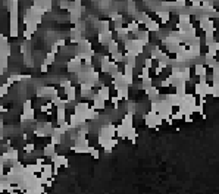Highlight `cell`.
Segmentation results:
<instances>
[{
	"instance_id": "obj_33",
	"label": "cell",
	"mask_w": 219,
	"mask_h": 194,
	"mask_svg": "<svg viewBox=\"0 0 219 194\" xmlns=\"http://www.w3.org/2000/svg\"><path fill=\"white\" fill-rule=\"evenodd\" d=\"M127 7H128V13H130L131 16L135 13V12H137V6H135V1H134V0H128Z\"/></svg>"
},
{
	"instance_id": "obj_17",
	"label": "cell",
	"mask_w": 219,
	"mask_h": 194,
	"mask_svg": "<svg viewBox=\"0 0 219 194\" xmlns=\"http://www.w3.org/2000/svg\"><path fill=\"white\" fill-rule=\"evenodd\" d=\"M41 174H43L44 177H47V178H51V177H53V163H46V162H44Z\"/></svg>"
},
{
	"instance_id": "obj_5",
	"label": "cell",
	"mask_w": 219,
	"mask_h": 194,
	"mask_svg": "<svg viewBox=\"0 0 219 194\" xmlns=\"http://www.w3.org/2000/svg\"><path fill=\"white\" fill-rule=\"evenodd\" d=\"M144 91H146V94H147V97H149V100H150V102H156V100H159V99H160L159 88H157V87H154V85L147 87Z\"/></svg>"
},
{
	"instance_id": "obj_12",
	"label": "cell",
	"mask_w": 219,
	"mask_h": 194,
	"mask_svg": "<svg viewBox=\"0 0 219 194\" xmlns=\"http://www.w3.org/2000/svg\"><path fill=\"white\" fill-rule=\"evenodd\" d=\"M179 99H181V96H178L176 93H169V94H166V96H165V100H166L171 106H178Z\"/></svg>"
},
{
	"instance_id": "obj_38",
	"label": "cell",
	"mask_w": 219,
	"mask_h": 194,
	"mask_svg": "<svg viewBox=\"0 0 219 194\" xmlns=\"http://www.w3.org/2000/svg\"><path fill=\"white\" fill-rule=\"evenodd\" d=\"M147 77H150V69L146 68V66H143V68H141V72H140V79L147 78Z\"/></svg>"
},
{
	"instance_id": "obj_31",
	"label": "cell",
	"mask_w": 219,
	"mask_h": 194,
	"mask_svg": "<svg viewBox=\"0 0 219 194\" xmlns=\"http://www.w3.org/2000/svg\"><path fill=\"white\" fill-rule=\"evenodd\" d=\"M178 18H179V24H190V13H178Z\"/></svg>"
},
{
	"instance_id": "obj_47",
	"label": "cell",
	"mask_w": 219,
	"mask_h": 194,
	"mask_svg": "<svg viewBox=\"0 0 219 194\" xmlns=\"http://www.w3.org/2000/svg\"><path fill=\"white\" fill-rule=\"evenodd\" d=\"M182 119H184L185 122H193V116H184Z\"/></svg>"
},
{
	"instance_id": "obj_40",
	"label": "cell",
	"mask_w": 219,
	"mask_h": 194,
	"mask_svg": "<svg viewBox=\"0 0 219 194\" xmlns=\"http://www.w3.org/2000/svg\"><path fill=\"white\" fill-rule=\"evenodd\" d=\"M171 118L174 119V121H181L182 118H184V115L179 112V110H176V112H172V115H171Z\"/></svg>"
},
{
	"instance_id": "obj_35",
	"label": "cell",
	"mask_w": 219,
	"mask_h": 194,
	"mask_svg": "<svg viewBox=\"0 0 219 194\" xmlns=\"http://www.w3.org/2000/svg\"><path fill=\"white\" fill-rule=\"evenodd\" d=\"M165 46H166L168 53H178L179 50V44H165Z\"/></svg>"
},
{
	"instance_id": "obj_8",
	"label": "cell",
	"mask_w": 219,
	"mask_h": 194,
	"mask_svg": "<svg viewBox=\"0 0 219 194\" xmlns=\"http://www.w3.org/2000/svg\"><path fill=\"white\" fill-rule=\"evenodd\" d=\"M97 97L99 99H102V100H104V102H107L109 99H110V87H107V85H102L100 87V90L97 91Z\"/></svg>"
},
{
	"instance_id": "obj_1",
	"label": "cell",
	"mask_w": 219,
	"mask_h": 194,
	"mask_svg": "<svg viewBox=\"0 0 219 194\" xmlns=\"http://www.w3.org/2000/svg\"><path fill=\"white\" fill-rule=\"evenodd\" d=\"M144 122H146V125H147L149 128H154V129H157V128L162 125L163 119L159 116V113H154V112L150 110L149 113L144 115Z\"/></svg>"
},
{
	"instance_id": "obj_25",
	"label": "cell",
	"mask_w": 219,
	"mask_h": 194,
	"mask_svg": "<svg viewBox=\"0 0 219 194\" xmlns=\"http://www.w3.org/2000/svg\"><path fill=\"white\" fill-rule=\"evenodd\" d=\"M175 88H176V94L178 96H182V94H185L187 93V82H179L178 85H175Z\"/></svg>"
},
{
	"instance_id": "obj_23",
	"label": "cell",
	"mask_w": 219,
	"mask_h": 194,
	"mask_svg": "<svg viewBox=\"0 0 219 194\" xmlns=\"http://www.w3.org/2000/svg\"><path fill=\"white\" fill-rule=\"evenodd\" d=\"M218 47H219V44H218V41L215 40L212 44H209L207 46V53L209 54H212L213 57H216V52H218Z\"/></svg>"
},
{
	"instance_id": "obj_2",
	"label": "cell",
	"mask_w": 219,
	"mask_h": 194,
	"mask_svg": "<svg viewBox=\"0 0 219 194\" xmlns=\"http://www.w3.org/2000/svg\"><path fill=\"white\" fill-rule=\"evenodd\" d=\"M172 112H174V106H171L165 99H160V108H159V112H157L159 116L162 119H166L172 115Z\"/></svg>"
},
{
	"instance_id": "obj_22",
	"label": "cell",
	"mask_w": 219,
	"mask_h": 194,
	"mask_svg": "<svg viewBox=\"0 0 219 194\" xmlns=\"http://www.w3.org/2000/svg\"><path fill=\"white\" fill-rule=\"evenodd\" d=\"M110 60H113L115 63H121V62H124L125 59H124V54L118 50V52H115V53L110 54Z\"/></svg>"
},
{
	"instance_id": "obj_43",
	"label": "cell",
	"mask_w": 219,
	"mask_h": 194,
	"mask_svg": "<svg viewBox=\"0 0 219 194\" xmlns=\"http://www.w3.org/2000/svg\"><path fill=\"white\" fill-rule=\"evenodd\" d=\"M50 52H51V53H53V54H57V53H59V52H60V47H59V46H57V44H56V43H54V44H53V46H51V50H50Z\"/></svg>"
},
{
	"instance_id": "obj_19",
	"label": "cell",
	"mask_w": 219,
	"mask_h": 194,
	"mask_svg": "<svg viewBox=\"0 0 219 194\" xmlns=\"http://www.w3.org/2000/svg\"><path fill=\"white\" fill-rule=\"evenodd\" d=\"M56 119H57V124L66 121V108L62 106V108H57V113H56Z\"/></svg>"
},
{
	"instance_id": "obj_42",
	"label": "cell",
	"mask_w": 219,
	"mask_h": 194,
	"mask_svg": "<svg viewBox=\"0 0 219 194\" xmlns=\"http://www.w3.org/2000/svg\"><path fill=\"white\" fill-rule=\"evenodd\" d=\"M22 108H24V110L31 109V108H33V102H31L30 99H28V100H25V103H24V106H22Z\"/></svg>"
},
{
	"instance_id": "obj_41",
	"label": "cell",
	"mask_w": 219,
	"mask_h": 194,
	"mask_svg": "<svg viewBox=\"0 0 219 194\" xmlns=\"http://www.w3.org/2000/svg\"><path fill=\"white\" fill-rule=\"evenodd\" d=\"M144 66H146V68H149V69H152V68H153V59H152V57L144 59Z\"/></svg>"
},
{
	"instance_id": "obj_6",
	"label": "cell",
	"mask_w": 219,
	"mask_h": 194,
	"mask_svg": "<svg viewBox=\"0 0 219 194\" xmlns=\"http://www.w3.org/2000/svg\"><path fill=\"white\" fill-rule=\"evenodd\" d=\"M113 39V33L109 30V31H106V33H99V36H97V41H99V44L100 46H107V43L110 41V40Z\"/></svg>"
},
{
	"instance_id": "obj_28",
	"label": "cell",
	"mask_w": 219,
	"mask_h": 194,
	"mask_svg": "<svg viewBox=\"0 0 219 194\" xmlns=\"http://www.w3.org/2000/svg\"><path fill=\"white\" fill-rule=\"evenodd\" d=\"M115 31H116V34L119 36V39H127V36L130 34V31H128L127 27H121V28H118V30H115Z\"/></svg>"
},
{
	"instance_id": "obj_7",
	"label": "cell",
	"mask_w": 219,
	"mask_h": 194,
	"mask_svg": "<svg viewBox=\"0 0 219 194\" xmlns=\"http://www.w3.org/2000/svg\"><path fill=\"white\" fill-rule=\"evenodd\" d=\"M88 108H90V105L86 103V102L75 103V106H74V113H75V115H78V116H84V115H86V112L88 110Z\"/></svg>"
},
{
	"instance_id": "obj_29",
	"label": "cell",
	"mask_w": 219,
	"mask_h": 194,
	"mask_svg": "<svg viewBox=\"0 0 219 194\" xmlns=\"http://www.w3.org/2000/svg\"><path fill=\"white\" fill-rule=\"evenodd\" d=\"M116 134H118V137L119 138H125V134H127V128L122 125V124H119V125H116Z\"/></svg>"
},
{
	"instance_id": "obj_24",
	"label": "cell",
	"mask_w": 219,
	"mask_h": 194,
	"mask_svg": "<svg viewBox=\"0 0 219 194\" xmlns=\"http://www.w3.org/2000/svg\"><path fill=\"white\" fill-rule=\"evenodd\" d=\"M204 33H206V36H204V44L209 46V44H212L215 41V33L216 31H204Z\"/></svg>"
},
{
	"instance_id": "obj_10",
	"label": "cell",
	"mask_w": 219,
	"mask_h": 194,
	"mask_svg": "<svg viewBox=\"0 0 219 194\" xmlns=\"http://www.w3.org/2000/svg\"><path fill=\"white\" fill-rule=\"evenodd\" d=\"M56 153V144H53L51 141H49L46 146H44L43 149V155L46 156V157H51V156Z\"/></svg>"
},
{
	"instance_id": "obj_20",
	"label": "cell",
	"mask_w": 219,
	"mask_h": 194,
	"mask_svg": "<svg viewBox=\"0 0 219 194\" xmlns=\"http://www.w3.org/2000/svg\"><path fill=\"white\" fill-rule=\"evenodd\" d=\"M107 50H109V53L112 54V53H115V52H118L119 50V44H118V40H115V39H112L109 43H107Z\"/></svg>"
},
{
	"instance_id": "obj_13",
	"label": "cell",
	"mask_w": 219,
	"mask_h": 194,
	"mask_svg": "<svg viewBox=\"0 0 219 194\" xmlns=\"http://www.w3.org/2000/svg\"><path fill=\"white\" fill-rule=\"evenodd\" d=\"M24 121H36V110H34L33 108L22 112V115H21V122H24Z\"/></svg>"
},
{
	"instance_id": "obj_36",
	"label": "cell",
	"mask_w": 219,
	"mask_h": 194,
	"mask_svg": "<svg viewBox=\"0 0 219 194\" xmlns=\"http://www.w3.org/2000/svg\"><path fill=\"white\" fill-rule=\"evenodd\" d=\"M159 108H160V99L156 100V102H152V105H150V110H152V112L157 113V112H159Z\"/></svg>"
},
{
	"instance_id": "obj_21",
	"label": "cell",
	"mask_w": 219,
	"mask_h": 194,
	"mask_svg": "<svg viewBox=\"0 0 219 194\" xmlns=\"http://www.w3.org/2000/svg\"><path fill=\"white\" fill-rule=\"evenodd\" d=\"M99 33H106V31H109L110 30V22L106 19V21H100L99 22Z\"/></svg>"
},
{
	"instance_id": "obj_45",
	"label": "cell",
	"mask_w": 219,
	"mask_h": 194,
	"mask_svg": "<svg viewBox=\"0 0 219 194\" xmlns=\"http://www.w3.org/2000/svg\"><path fill=\"white\" fill-rule=\"evenodd\" d=\"M162 71H163V69H162V68H159V66H157V68H154V74H156V75H160V74H162Z\"/></svg>"
},
{
	"instance_id": "obj_39",
	"label": "cell",
	"mask_w": 219,
	"mask_h": 194,
	"mask_svg": "<svg viewBox=\"0 0 219 194\" xmlns=\"http://www.w3.org/2000/svg\"><path fill=\"white\" fill-rule=\"evenodd\" d=\"M88 153L91 155V157H94V159H99V157H100V152H99L97 149L91 147V146H90V149H88Z\"/></svg>"
},
{
	"instance_id": "obj_3",
	"label": "cell",
	"mask_w": 219,
	"mask_h": 194,
	"mask_svg": "<svg viewBox=\"0 0 219 194\" xmlns=\"http://www.w3.org/2000/svg\"><path fill=\"white\" fill-rule=\"evenodd\" d=\"M81 66H83V60L78 59V57L75 56V57L69 59V62H68V72L77 74V72L81 71Z\"/></svg>"
},
{
	"instance_id": "obj_11",
	"label": "cell",
	"mask_w": 219,
	"mask_h": 194,
	"mask_svg": "<svg viewBox=\"0 0 219 194\" xmlns=\"http://www.w3.org/2000/svg\"><path fill=\"white\" fill-rule=\"evenodd\" d=\"M135 39L141 40V41H144L146 44H149L150 43V33L147 31V30H138L137 33H135Z\"/></svg>"
},
{
	"instance_id": "obj_26",
	"label": "cell",
	"mask_w": 219,
	"mask_h": 194,
	"mask_svg": "<svg viewBox=\"0 0 219 194\" xmlns=\"http://www.w3.org/2000/svg\"><path fill=\"white\" fill-rule=\"evenodd\" d=\"M127 28H128V31H130V33L135 34V33H137V31L140 30V24H138L137 21H134V19H132L131 22H130V24L127 25Z\"/></svg>"
},
{
	"instance_id": "obj_14",
	"label": "cell",
	"mask_w": 219,
	"mask_h": 194,
	"mask_svg": "<svg viewBox=\"0 0 219 194\" xmlns=\"http://www.w3.org/2000/svg\"><path fill=\"white\" fill-rule=\"evenodd\" d=\"M121 124H122L127 129H128V128H131V126H134V115L128 112V113H127L124 118H121Z\"/></svg>"
},
{
	"instance_id": "obj_34",
	"label": "cell",
	"mask_w": 219,
	"mask_h": 194,
	"mask_svg": "<svg viewBox=\"0 0 219 194\" xmlns=\"http://www.w3.org/2000/svg\"><path fill=\"white\" fill-rule=\"evenodd\" d=\"M9 84L7 82H4V84H0V99L1 97H4L6 94H7V91H9Z\"/></svg>"
},
{
	"instance_id": "obj_46",
	"label": "cell",
	"mask_w": 219,
	"mask_h": 194,
	"mask_svg": "<svg viewBox=\"0 0 219 194\" xmlns=\"http://www.w3.org/2000/svg\"><path fill=\"white\" fill-rule=\"evenodd\" d=\"M163 121H166V122H168V125H172V124H174V119H172L171 116L166 118V119H163Z\"/></svg>"
},
{
	"instance_id": "obj_4",
	"label": "cell",
	"mask_w": 219,
	"mask_h": 194,
	"mask_svg": "<svg viewBox=\"0 0 219 194\" xmlns=\"http://www.w3.org/2000/svg\"><path fill=\"white\" fill-rule=\"evenodd\" d=\"M63 93H65V97L68 102H77V87L74 84L68 85L63 88Z\"/></svg>"
},
{
	"instance_id": "obj_16",
	"label": "cell",
	"mask_w": 219,
	"mask_h": 194,
	"mask_svg": "<svg viewBox=\"0 0 219 194\" xmlns=\"http://www.w3.org/2000/svg\"><path fill=\"white\" fill-rule=\"evenodd\" d=\"M91 108H94L96 110H104L106 109V102L99 99V97H96V99H93V106Z\"/></svg>"
},
{
	"instance_id": "obj_18",
	"label": "cell",
	"mask_w": 219,
	"mask_h": 194,
	"mask_svg": "<svg viewBox=\"0 0 219 194\" xmlns=\"http://www.w3.org/2000/svg\"><path fill=\"white\" fill-rule=\"evenodd\" d=\"M125 138H127V140H130L132 144L137 141V131H135V128H134V126H131V128H128V129H127Z\"/></svg>"
},
{
	"instance_id": "obj_15",
	"label": "cell",
	"mask_w": 219,
	"mask_h": 194,
	"mask_svg": "<svg viewBox=\"0 0 219 194\" xmlns=\"http://www.w3.org/2000/svg\"><path fill=\"white\" fill-rule=\"evenodd\" d=\"M194 74H196L197 77H203V75H206V74H207V68H206V65H204V63H196V65H194Z\"/></svg>"
},
{
	"instance_id": "obj_9",
	"label": "cell",
	"mask_w": 219,
	"mask_h": 194,
	"mask_svg": "<svg viewBox=\"0 0 219 194\" xmlns=\"http://www.w3.org/2000/svg\"><path fill=\"white\" fill-rule=\"evenodd\" d=\"M144 25H146V30H147L149 33H157V31L160 30V25H159L156 21H153L152 18H149V19L144 22Z\"/></svg>"
},
{
	"instance_id": "obj_37",
	"label": "cell",
	"mask_w": 219,
	"mask_h": 194,
	"mask_svg": "<svg viewBox=\"0 0 219 194\" xmlns=\"http://www.w3.org/2000/svg\"><path fill=\"white\" fill-rule=\"evenodd\" d=\"M36 150V146H34V143H28V144H24V152L25 153H33Z\"/></svg>"
},
{
	"instance_id": "obj_32",
	"label": "cell",
	"mask_w": 219,
	"mask_h": 194,
	"mask_svg": "<svg viewBox=\"0 0 219 194\" xmlns=\"http://www.w3.org/2000/svg\"><path fill=\"white\" fill-rule=\"evenodd\" d=\"M150 85H153L152 77H147V78H143V79H141V90H146V88L150 87Z\"/></svg>"
},
{
	"instance_id": "obj_44",
	"label": "cell",
	"mask_w": 219,
	"mask_h": 194,
	"mask_svg": "<svg viewBox=\"0 0 219 194\" xmlns=\"http://www.w3.org/2000/svg\"><path fill=\"white\" fill-rule=\"evenodd\" d=\"M40 71L46 74V72L49 71V65H46V63H41V66H40Z\"/></svg>"
},
{
	"instance_id": "obj_27",
	"label": "cell",
	"mask_w": 219,
	"mask_h": 194,
	"mask_svg": "<svg viewBox=\"0 0 219 194\" xmlns=\"http://www.w3.org/2000/svg\"><path fill=\"white\" fill-rule=\"evenodd\" d=\"M25 31H28L30 34H34L36 31H37V27H38V24H36V22H27L25 24Z\"/></svg>"
},
{
	"instance_id": "obj_30",
	"label": "cell",
	"mask_w": 219,
	"mask_h": 194,
	"mask_svg": "<svg viewBox=\"0 0 219 194\" xmlns=\"http://www.w3.org/2000/svg\"><path fill=\"white\" fill-rule=\"evenodd\" d=\"M54 57H56V54H53L51 52H49V53L46 54V57H44L43 63H46V65H53V63H54Z\"/></svg>"
}]
</instances>
